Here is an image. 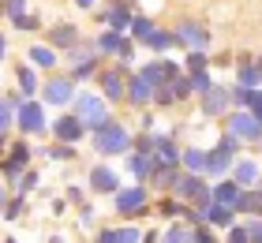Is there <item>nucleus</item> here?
<instances>
[{
	"label": "nucleus",
	"mask_w": 262,
	"mask_h": 243,
	"mask_svg": "<svg viewBox=\"0 0 262 243\" xmlns=\"http://www.w3.org/2000/svg\"><path fill=\"white\" fill-rule=\"evenodd\" d=\"M90 146H94L98 157H124L131 150V127L124 124V120L109 116L101 127L90 131Z\"/></svg>",
	"instance_id": "1"
},
{
	"label": "nucleus",
	"mask_w": 262,
	"mask_h": 243,
	"mask_svg": "<svg viewBox=\"0 0 262 243\" xmlns=\"http://www.w3.org/2000/svg\"><path fill=\"white\" fill-rule=\"evenodd\" d=\"M113 210H116V217H142V213H150L154 210V187L150 184H120L116 187V194H113Z\"/></svg>",
	"instance_id": "2"
},
{
	"label": "nucleus",
	"mask_w": 262,
	"mask_h": 243,
	"mask_svg": "<svg viewBox=\"0 0 262 243\" xmlns=\"http://www.w3.org/2000/svg\"><path fill=\"white\" fill-rule=\"evenodd\" d=\"M45 105L41 97H27V101L19 105V113H15V131L19 135H27V139H41V135H49V113H45Z\"/></svg>",
	"instance_id": "3"
},
{
	"label": "nucleus",
	"mask_w": 262,
	"mask_h": 243,
	"mask_svg": "<svg viewBox=\"0 0 262 243\" xmlns=\"http://www.w3.org/2000/svg\"><path fill=\"white\" fill-rule=\"evenodd\" d=\"M75 94H79V82L71 79L68 71H49V75L41 79V90H38V97L49 108H68Z\"/></svg>",
	"instance_id": "4"
},
{
	"label": "nucleus",
	"mask_w": 262,
	"mask_h": 243,
	"mask_svg": "<svg viewBox=\"0 0 262 243\" xmlns=\"http://www.w3.org/2000/svg\"><path fill=\"white\" fill-rule=\"evenodd\" d=\"M68 108H75V113L82 116V124H86L90 131L94 127H101L105 120L113 116V105L101 97V90H79L75 97H71V105Z\"/></svg>",
	"instance_id": "5"
},
{
	"label": "nucleus",
	"mask_w": 262,
	"mask_h": 243,
	"mask_svg": "<svg viewBox=\"0 0 262 243\" xmlns=\"http://www.w3.org/2000/svg\"><path fill=\"white\" fill-rule=\"evenodd\" d=\"M94 82H98V90H101V97L109 105H120L124 101V94H127V68L124 64H101L98 68V75H94Z\"/></svg>",
	"instance_id": "6"
},
{
	"label": "nucleus",
	"mask_w": 262,
	"mask_h": 243,
	"mask_svg": "<svg viewBox=\"0 0 262 243\" xmlns=\"http://www.w3.org/2000/svg\"><path fill=\"white\" fill-rule=\"evenodd\" d=\"M124 184V168H113L109 165V157H101L98 165H90V172H86V191L90 194H116V187Z\"/></svg>",
	"instance_id": "7"
},
{
	"label": "nucleus",
	"mask_w": 262,
	"mask_h": 243,
	"mask_svg": "<svg viewBox=\"0 0 262 243\" xmlns=\"http://www.w3.org/2000/svg\"><path fill=\"white\" fill-rule=\"evenodd\" d=\"M225 127L229 131H236V135H240L247 146H262V124L251 116V108H244V105H232L229 113H225Z\"/></svg>",
	"instance_id": "8"
},
{
	"label": "nucleus",
	"mask_w": 262,
	"mask_h": 243,
	"mask_svg": "<svg viewBox=\"0 0 262 243\" xmlns=\"http://www.w3.org/2000/svg\"><path fill=\"white\" fill-rule=\"evenodd\" d=\"M229 108H232V86L229 82H213L210 90L199 94V113L206 120H221Z\"/></svg>",
	"instance_id": "9"
},
{
	"label": "nucleus",
	"mask_w": 262,
	"mask_h": 243,
	"mask_svg": "<svg viewBox=\"0 0 262 243\" xmlns=\"http://www.w3.org/2000/svg\"><path fill=\"white\" fill-rule=\"evenodd\" d=\"M98 11V23L101 27H113V30H120V34H127V27H131V15H135V0H109V4H98L94 8Z\"/></svg>",
	"instance_id": "10"
},
{
	"label": "nucleus",
	"mask_w": 262,
	"mask_h": 243,
	"mask_svg": "<svg viewBox=\"0 0 262 243\" xmlns=\"http://www.w3.org/2000/svg\"><path fill=\"white\" fill-rule=\"evenodd\" d=\"M49 135L60 139V142H82V139L90 135V127L82 124V116L71 108V113H60L56 120H49Z\"/></svg>",
	"instance_id": "11"
},
{
	"label": "nucleus",
	"mask_w": 262,
	"mask_h": 243,
	"mask_svg": "<svg viewBox=\"0 0 262 243\" xmlns=\"http://www.w3.org/2000/svg\"><path fill=\"white\" fill-rule=\"evenodd\" d=\"M172 34H176V45L184 49H210V30L202 27L199 19H176L172 23Z\"/></svg>",
	"instance_id": "12"
},
{
	"label": "nucleus",
	"mask_w": 262,
	"mask_h": 243,
	"mask_svg": "<svg viewBox=\"0 0 262 243\" xmlns=\"http://www.w3.org/2000/svg\"><path fill=\"white\" fill-rule=\"evenodd\" d=\"M60 49H53L49 41H34V45H27V64H34V68H38L41 71V75H49V71H56V68H60Z\"/></svg>",
	"instance_id": "13"
},
{
	"label": "nucleus",
	"mask_w": 262,
	"mask_h": 243,
	"mask_svg": "<svg viewBox=\"0 0 262 243\" xmlns=\"http://www.w3.org/2000/svg\"><path fill=\"white\" fill-rule=\"evenodd\" d=\"M124 105H131L135 113H139V108H146V105H154V86L139 75V71H127V94H124Z\"/></svg>",
	"instance_id": "14"
},
{
	"label": "nucleus",
	"mask_w": 262,
	"mask_h": 243,
	"mask_svg": "<svg viewBox=\"0 0 262 243\" xmlns=\"http://www.w3.org/2000/svg\"><path fill=\"white\" fill-rule=\"evenodd\" d=\"M150 172H154V153H139V150H127L124 153V176L135 180V184H150Z\"/></svg>",
	"instance_id": "15"
},
{
	"label": "nucleus",
	"mask_w": 262,
	"mask_h": 243,
	"mask_svg": "<svg viewBox=\"0 0 262 243\" xmlns=\"http://www.w3.org/2000/svg\"><path fill=\"white\" fill-rule=\"evenodd\" d=\"M79 38H82V30L75 27V23H64V19H60V23H49V30H45V41H49L53 49H60V56H64Z\"/></svg>",
	"instance_id": "16"
},
{
	"label": "nucleus",
	"mask_w": 262,
	"mask_h": 243,
	"mask_svg": "<svg viewBox=\"0 0 262 243\" xmlns=\"http://www.w3.org/2000/svg\"><path fill=\"white\" fill-rule=\"evenodd\" d=\"M236 82L247 86V90L262 86V56H251V53L236 56Z\"/></svg>",
	"instance_id": "17"
},
{
	"label": "nucleus",
	"mask_w": 262,
	"mask_h": 243,
	"mask_svg": "<svg viewBox=\"0 0 262 243\" xmlns=\"http://www.w3.org/2000/svg\"><path fill=\"white\" fill-rule=\"evenodd\" d=\"M258 172H262V165L255 161L251 153H236V161H232V172H229V176H232L240 187H255V184H258Z\"/></svg>",
	"instance_id": "18"
},
{
	"label": "nucleus",
	"mask_w": 262,
	"mask_h": 243,
	"mask_svg": "<svg viewBox=\"0 0 262 243\" xmlns=\"http://www.w3.org/2000/svg\"><path fill=\"white\" fill-rule=\"evenodd\" d=\"M15 86L23 90V97H38V90H41V71L34 68V64H27V60H19V64H15Z\"/></svg>",
	"instance_id": "19"
},
{
	"label": "nucleus",
	"mask_w": 262,
	"mask_h": 243,
	"mask_svg": "<svg viewBox=\"0 0 262 243\" xmlns=\"http://www.w3.org/2000/svg\"><path fill=\"white\" fill-rule=\"evenodd\" d=\"M232 161H236V153L221 150V146H213V150H206V172H202V176H210V180L229 176V172H232Z\"/></svg>",
	"instance_id": "20"
},
{
	"label": "nucleus",
	"mask_w": 262,
	"mask_h": 243,
	"mask_svg": "<svg viewBox=\"0 0 262 243\" xmlns=\"http://www.w3.org/2000/svg\"><path fill=\"white\" fill-rule=\"evenodd\" d=\"M142 45H146L150 53H158V56H169L172 49H180V45H176V34H172V27H161V23H158V27H154V30L146 34V41H142Z\"/></svg>",
	"instance_id": "21"
},
{
	"label": "nucleus",
	"mask_w": 262,
	"mask_h": 243,
	"mask_svg": "<svg viewBox=\"0 0 262 243\" xmlns=\"http://www.w3.org/2000/svg\"><path fill=\"white\" fill-rule=\"evenodd\" d=\"M154 165H172L180 168V142L172 135H161L158 131V146H154Z\"/></svg>",
	"instance_id": "22"
},
{
	"label": "nucleus",
	"mask_w": 262,
	"mask_h": 243,
	"mask_svg": "<svg viewBox=\"0 0 262 243\" xmlns=\"http://www.w3.org/2000/svg\"><path fill=\"white\" fill-rule=\"evenodd\" d=\"M232 210L247 217V213H262V184L255 187H240V194H236V202H232Z\"/></svg>",
	"instance_id": "23"
},
{
	"label": "nucleus",
	"mask_w": 262,
	"mask_h": 243,
	"mask_svg": "<svg viewBox=\"0 0 262 243\" xmlns=\"http://www.w3.org/2000/svg\"><path fill=\"white\" fill-rule=\"evenodd\" d=\"M120 41H124V34L113 30V27H101L98 38H94V45H98V53H101L105 60H113L116 53H120Z\"/></svg>",
	"instance_id": "24"
},
{
	"label": "nucleus",
	"mask_w": 262,
	"mask_h": 243,
	"mask_svg": "<svg viewBox=\"0 0 262 243\" xmlns=\"http://www.w3.org/2000/svg\"><path fill=\"white\" fill-rule=\"evenodd\" d=\"M41 157H49V161H64V165H75L79 161V146L75 142H60L56 139L53 146H45V150H38Z\"/></svg>",
	"instance_id": "25"
},
{
	"label": "nucleus",
	"mask_w": 262,
	"mask_h": 243,
	"mask_svg": "<svg viewBox=\"0 0 262 243\" xmlns=\"http://www.w3.org/2000/svg\"><path fill=\"white\" fill-rule=\"evenodd\" d=\"M176 176H180V168H172V165H154V172H150V187H154V194L172 191Z\"/></svg>",
	"instance_id": "26"
},
{
	"label": "nucleus",
	"mask_w": 262,
	"mask_h": 243,
	"mask_svg": "<svg viewBox=\"0 0 262 243\" xmlns=\"http://www.w3.org/2000/svg\"><path fill=\"white\" fill-rule=\"evenodd\" d=\"M236 217H240V213H236L232 206H225V202H210V206H206V221L217 228V232H225V228H229Z\"/></svg>",
	"instance_id": "27"
},
{
	"label": "nucleus",
	"mask_w": 262,
	"mask_h": 243,
	"mask_svg": "<svg viewBox=\"0 0 262 243\" xmlns=\"http://www.w3.org/2000/svg\"><path fill=\"white\" fill-rule=\"evenodd\" d=\"M180 168H187V172H206V150L202 146H180Z\"/></svg>",
	"instance_id": "28"
},
{
	"label": "nucleus",
	"mask_w": 262,
	"mask_h": 243,
	"mask_svg": "<svg viewBox=\"0 0 262 243\" xmlns=\"http://www.w3.org/2000/svg\"><path fill=\"white\" fill-rule=\"evenodd\" d=\"M161 243H191V225H187L184 217H172V221L161 228Z\"/></svg>",
	"instance_id": "29"
},
{
	"label": "nucleus",
	"mask_w": 262,
	"mask_h": 243,
	"mask_svg": "<svg viewBox=\"0 0 262 243\" xmlns=\"http://www.w3.org/2000/svg\"><path fill=\"white\" fill-rule=\"evenodd\" d=\"M184 210H187V202L180 198V194H172V191H165V194H161V202H158V217H161V221L184 217Z\"/></svg>",
	"instance_id": "30"
},
{
	"label": "nucleus",
	"mask_w": 262,
	"mask_h": 243,
	"mask_svg": "<svg viewBox=\"0 0 262 243\" xmlns=\"http://www.w3.org/2000/svg\"><path fill=\"white\" fill-rule=\"evenodd\" d=\"M210 187H213V202H225V206H232V202H236V194H240V184H236L232 176L210 180Z\"/></svg>",
	"instance_id": "31"
},
{
	"label": "nucleus",
	"mask_w": 262,
	"mask_h": 243,
	"mask_svg": "<svg viewBox=\"0 0 262 243\" xmlns=\"http://www.w3.org/2000/svg\"><path fill=\"white\" fill-rule=\"evenodd\" d=\"M98 68H101V56H86V60H79V64H68V75L75 82H94Z\"/></svg>",
	"instance_id": "32"
},
{
	"label": "nucleus",
	"mask_w": 262,
	"mask_h": 243,
	"mask_svg": "<svg viewBox=\"0 0 262 243\" xmlns=\"http://www.w3.org/2000/svg\"><path fill=\"white\" fill-rule=\"evenodd\" d=\"M135 71L150 82V86H161V82H169V75H165V60H161V56H154V60H146V64H139Z\"/></svg>",
	"instance_id": "33"
},
{
	"label": "nucleus",
	"mask_w": 262,
	"mask_h": 243,
	"mask_svg": "<svg viewBox=\"0 0 262 243\" xmlns=\"http://www.w3.org/2000/svg\"><path fill=\"white\" fill-rule=\"evenodd\" d=\"M23 213H27V194H23V191H11L8 194V202H4V210H0V221H19V217Z\"/></svg>",
	"instance_id": "34"
},
{
	"label": "nucleus",
	"mask_w": 262,
	"mask_h": 243,
	"mask_svg": "<svg viewBox=\"0 0 262 243\" xmlns=\"http://www.w3.org/2000/svg\"><path fill=\"white\" fill-rule=\"evenodd\" d=\"M23 172H27V165L23 161H15V157H8L4 153V161H0V180H4V184L15 191L19 187V180H23Z\"/></svg>",
	"instance_id": "35"
},
{
	"label": "nucleus",
	"mask_w": 262,
	"mask_h": 243,
	"mask_svg": "<svg viewBox=\"0 0 262 243\" xmlns=\"http://www.w3.org/2000/svg\"><path fill=\"white\" fill-rule=\"evenodd\" d=\"M154 27H158V23H154L150 15H142V11H135V15H131V27H127V34H131V38H135V41L142 45V41H146V34H150Z\"/></svg>",
	"instance_id": "36"
},
{
	"label": "nucleus",
	"mask_w": 262,
	"mask_h": 243,
	"mask_svg": "<svg viewBox=\"0 0 262 243\" xmlns=\"http://www.w3.org/2000/svg\"><path fill=\"white\" fill-rule=\"evenodd\" d=\"M34 153H38V150H34V146L27 142V135H19V139H11V142H8V157H15V161H23V165H30V161H34Z\"/></svg>",
	"instance_id": "37"
},
{
	"label": "nucleus",
	"mask_w": 262,
	"mask_h": 243,
	"mask_svg": "<svg viewBox=\"0 0 262 243\" xmlns=\"http://www.w3.org/2000/svg\"><path fill=\"white\" fill-rule=\"evenodd\" d=\"M15 113L19 108L11 105V97L0 90V131H4V135H11V127H15Z\"/></svg>",
	"instance_id": "38"
},
{
	"label": "nucleus",
	"mask_w": 262,
	"mask_h": 243,
	"mask_svg": "<svg viewBox=\"0 0 262 243\" xmlns=\"http://www.w3.org/2000/svg\"><path fill=\"white\" fill-rule=\"evenodd\" d=\"M154 146H158V131H131V150H139V153H154Z\"/></svg>",
	"instance_id": "39"
},
{
	"label": "nucleus",
	"mask_w": 262,
	"mask_h": 243,
	"mask_svg": "<svg viewBox=\"0 0 262 243\" xmlns=\"http://www.w3.org/2000/svg\"><path fill=\"white\" fill-rule=\"evenodd\" d=\"M135 56H139V41L131 38V34H124V41H120V53H116L113 60H116V64H124V68L131 71V64H135Z\"/></svg>",
	"instance_id": "40"
},
{
	"label": "nucleus",
	"mask_w": 262,
	"mask_h": 243,
	"mask_svg": "<svg viewBox=\"0 0 262 243\" xmlns=\"http://www.w3.org/2000/svg\"><path fill=\"white\" fill-rule=\"evenodd\" d=\"M187 82H191V94L199 97L202 90L213 86V75H210V68H195V71H187Z\"/></svg>",
	"instance_id": "41"
},
{
	"label": "nucleus",
	"mask_w": 262,
	"mask_h": 243,
	"mask_svg": "<svg viewBox=\"0 0 262 243\" xmlns=\"http://www.w3.org/2000/svg\"><path fill=\"white\" fill-rule=\"evenodd\" d=\"M11 30H19V34H38V30H41V15L23 11L19 19H11Z\"/></svg>",
	"instance_id": "42"
},
{
	"label": "nucleus",
	"mask_w": 262,
	"mask_h": 243,
	"mask_svg": "<svg viewBox=\"0 0 262 243\" xmlns=\"http://www.w3.org/2000/svg\"><path fill=\"white\" fill-rule=\"evenodd\" d=\"M210 68V49H184V71Z\"/></svg>",
	"instance_id": "43"
},
{
	"label": "nucleus",
	"mask_w": 262,
	"mask_h": 243,
	"mask_svg": "<svg viewBox=\"0 0 262 243\" xmlns=\"http://www.w3.org/2000/svg\"><path fill=\"white\" fill-rule=\"evenodd\" d=\"M172 105H180V101H176V94H172V82L154 86V108H172Z\"/></svg>",
	"instance_id": "44"
},
{
	"label": "nucleus",
	"mask_w": 262,
	"mask_h": 243,
	"mask_svg": "<svg viewBox=\"0 0 262 243\" xmlns=\"http://www.w3.org/2000/svg\"><path fill=\"white\" fill-rule=\"evenodd\" d=\"M225 239H229V243H251V232H247L244 217H236V221L225 228Z\"/></svg>",
	"instance_id": "45"
},
{
	"label": "nucleus",
	"mask_w": 262,
	"mask_h": 243,
	"mask_svg": "<svg viewBox=\"0 0 262 243\" xmlns=\"http://www.w3.org/2000/svg\"><path fill=\"white\" fill-rule=\"evenodd\" d=\"M217 146H221V150H229V153H244V146H247V142L236 135V131L225 127V131H221V139H217Z\"/></svg>",
	"instance_id": "46"
},
{
	"label": "nucleus",
	"mask_w": 262,
	"mask_h": 243,
	"mask_svg": "<svg viewBox=\"0 0 262 243\" xmlns=\"http://www.w3.org/2000/svg\"><path fill=\"white\" fill-rule=\"evenodd\" d=\"M41 187V172L34 165H27V172H23V180H19V187L15 191H23V194H30V191H38Z\"/></svg>",
	"instance_id": "47"
},
{
	"label": "nucleus",
	"mask_w": 262,
	"mask_h": 243,
	"mask_svg": "<svg viewBox=\"0 0 262 243\" xmlns=\"http://www.w3.org/2000/svg\"><path fill=\"white\" fill-rule=\"evenodd\" d=\"M23 11H27V0H0V15H4L8 23H11V19H19Z\"/></svg>",
	"instance_id": "48"
},
{
	"label": "nucleus",
	"mask_w": 262,
	"mask_h": 243,
	"mask_svg": "<svg viewBox=\"0 0 262 243\" xmlns=\"http://www.w3.org/2000/svg\"><path fill=\"white\" fill-rule=\"evenodd\" d=\"M172 94H176V101H187V97H195V94H191V82H187V71H180V75L172 79Z\"/></svg>",
	"instance_id": "49"
},
{
	"label": "nucleus",
	"mask_w": 262,
	"mask_h": 243,
	"mask_svg": "<svg viewBox=\"0 0 262 243\" xmlns=\"http://www.w3.org/2000/svg\"><path fill=\"white\" fill-rule=\"evenodd\" d=\"M244 108H251V116L262 124V86H255V90H247V101H244Z\"/></svg>",
	"instance_id": "50"
},
{
	"label": "nucleus",
	"mask_w": 262,
	"mask_h": 243,
	"mask_svg": "<svg viewBox=\"0 0 262 243\" xmlns=\"http://www.w3.org/2000/svg\"><path fill=\"white\" fill-rule=\"evenodd\" d=\"M116 232H120V243H139L142 239V228L131 225V217H127V225H116Z\"/></svg>",
	"instance_id": "51"
},
{
	"label": "nucleus",
	"mask_w": 262,
	"mask_h": 243,
	"mask_svg": "<svg viewBox=\"0 0 262 243\" xmlns=\"http://www.w3.org/2000/svg\"><path fill=\"white\" fill-rule=\"evenodd\" d=\"M244 225H247V232H251V243H262V213H247Z\"/></svg>",
	"instance_id": "52"
},
{
	"label": "nucleus",
	"mask_w": 262,
	"mask_h": 243,
	"mask_svg": "<svg viewBox=\"0 0 262 243\" xmlns=\"http://www.w3.org/2000/svg\"><path fill=\"white\" fill-rule=\"evenodd\" d=\"M94 243H120V232H116V225H101L98 232H94Z\"/></svg>",
	"instance_id": "53"
},
{
	"label": "nucleus",
	"mask_w": 262,
	"mask_h": 243,
	"mask_svg": "<svg viewBox=\"0 0 262 243\" xmlns=\"http://www.w3.org/2000/svg\"><path fill=\"white\" fill-rule=\"evenodd\" d=\"M94 217H98L94 202H79V225H82V228H90V225H94Z\"/></svg>",
	"instance_id": "54"
},
{
	"label": "nucleus",
	"mask_w": 262,
	"mask_h": 243,
	"mask_svg": "<svg viewBox=\"0 0 262 243\" xmlns=\"http://www.w3.org/2000/svg\"><path fill=\"white\" fill-rule=\"evenodd\" d=\"M139 113H142V116H139V120H142V127H146V131H158V113H150V105H146V108H139Z\"/></svg>",
	"instance_id": "55"
},
{
	"label": "nucleus",
	"mask_w": 262,
	"mask_h": 243,
	"mask_svg": "<svg viewBox=\"0 0 262 243\" xmlns=\"http://www.w3.org/2000/svg\"><path fill=\"white\" fill-rule=\"evenodd\" d=\"M68 202H71V206L86 202V187H68Z\"/></svg>",
	"instance_id": "56"
},
{
	"label": "nucleus",
	"mask_w": 262,
	"mask_h": 243,
	"mask_svg": "<svg viewBox=\"0 0 262 243\" xmlns=\"http://www.w3.org/2000/svg\"><path fill=\"white\" fill-rule=\"evenodd\" d=\"M247 101V86H240V82H232V105H244Z\"/></svg>",
	"instance_id": "57"
},
{
	"label": "nucleus",
	"mask_w": 262,
	"mask_h": 243,
	"mask_svg": "<svg viewBox=\"0 0 262 243\" xmlns=\"http://www.w3.org/2000/svg\"><path fill=\"white\" fill-rule=\"evenodd\" d=\"M210 64H213V68H229L232 56H229V53H217V56H210Z\"/></svg>",
	"instance_id": "58"
},
{
	"label": "nucleus",
	"mask_w": 262,
	"mask_h": 243,
	"mask_svg": "<svg viewBox=\"0 0 262 243\" xmlns=\"http://www.w3.org/2000/svg\"><path fill=\"white\" fill-rule=\"evenodd\" d=\"M98 4H101V0H75V8H79V11H94Z\"/></svg>",
	"instance_id": "59"
},
{
	"label": "nucleus",
	"mask_w": 262,
	"mask_h": 243,
	"mask_svg": "<svg viewBox=\"0 0 262 243\" xmlns=\"http://www.w3.org/2000/svg\"><path fill=\"white\" fill-rule=\"evenodd\" d=\"M4 60H8V34L0 30V64H4Z\"/></svg>",
	"instance_id": "60"
},
{
	"label": "nucleus",
	"mask_w": 262,
	"mask_h": 243,
	"mask_svg": "<svg viewBox=\"0 0 262 243\" xmlns=\"http://www.w3.org/2000/svg\"><path fill=\"white\" fill-rule=\"evenodd\" d=\"M8 194H11V187L4 184V180H0V210H4V202H8Z\"/></svg>",
	"instance_id": "61"
},
{
	"label": "nucleus",
	"mask_w": 262,
	"mask_h": 243,
	"mask_svg": "<svg viewBox=\"0 0 262 243\" xmlns=\"http://www.w3.org/2000/svg\"><path fill=\"white\" fill-rule=\"evenodd\" d=\"M8 142H11V135H4V131H0V153H8Z\"/></svg>",
	"instance_id": "62"
},
{
	"label": "nucleus",
	"mask_w": 262,
	"mask_h": 243,
	"mask_svg": "<svg viewBox=\"0 0 262 243\" xmlns=\"http://www.w3.org/2000/svg\"><path fill=\"white\" fill-rule=\"evenodd\" d=\"M258 184H262V172H258Z\"/></svg>",
	"instance_id": "63"
}]
</instances>
